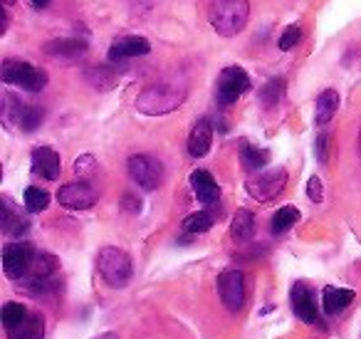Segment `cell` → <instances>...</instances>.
I'll return each mask as SVG.
<instances>
[{
    "label": "cell",
    "mask_w": 361,
    "mask_h": 339,
    "mask_svg": "<svg viewBox=\"0 0 361 339\" xmlns=\"http://www.w3.org/2000/svg\"><path fill=\"white\" fill-rule=\"evenodd\" d=\"M188 95V87L183 80H164L149 85L136 100V109L146 117H159L169 114V112L178 109Z\"/></svg>",
    "instance_id": "cell-1"
},
{
    "label": "cell",
    "mask_w": 361,
    "mask_h": 339,
    "mask_svg": "<svg viewBox=\"0 0 361 339\" xmlns=\"http://www.w3.org/2000/svg\"><path fill=\"white\" fill-rule=\"evenodd\" d=\"M250 3L247 0H211L208 3V20L213 30L223 37H233L247 25Z\"/></svg>",
    "instance_id": "cell-2"
},
{
    "label": "cell",
    "mask_w": 361,
    "mask_h": 339,
    "mask_svg": "<svg viewBox=\"0 0 361 339\" xmlns=\"http://www.w3.org/2000/svg\"><path fill=\"white\" fill-rule=\"evenodd\" d=\"M97 270H99L102 280H104L109 287H124L131 280V258L126 250L114 248V245H106V248L99 250L97 255Z\"/></svg>",
    "instance_id": "cell-3"
},
{
    "label": "cell",
    "mask_w": 361,
    "mask_h": 339,
    "mask_svg": "<svg viewBox=\"0 0 361 339\" xmlns=\"http://www.w3.org/2000/svg\"><path fill=\"white\" fill-rule=\"evenodd\" d=\"M287 186V171L285 169H267V171H255L250 179L245 181V191L250 194V198L267 203V201L277 198Z\"/></svg>",
    "instance_id": "cell-4"
},
{
    "label": "cell",
    "mask_w": 361,
    "mask_h": 339,
    "mask_svg": "<svg viewBox=\"0 0 361 339\" xmlns=\"http://www.w3.org/2000/svg\"><path fill=\"white\" fill-rule=\"evenodd\" d=\"M0 75H3V82L18 85L27 92H40V90H45V85H47L45 70H37L30 62H20V60H6Z\"/></svg>",
    "instance_id": "cell-5"
},
{
    "label": "cell",
    "mask_w": 361,
    "mask_h": 339,
    "mask_svg": "<svg viewBox=\"0 0 361 339\" xmlns=\"http://www.w3.org/2000/svg\"><path fill=\"white\" fill-rule=\"evenodd\" d=\"M126 169H129L131 181L139 184L144 191H156L161 186V181H164V164L156 156L136 154L129 159Z\"/></svg>",
    "instance_id": "cell-6"
},
{
    "label": "cell",
    "mask_w": 361,
    "mask_h": 339,
    "mask_svg": "<svg viewBox=\"0 0 361 339\" xmlns=\"http://www.w3.org/2000/svg\"><path fill=\"white\" fill-rule=\"evenodd\" d=\"M37 250L30 243H8L3 248V270L11 280H23L32 268Z\"/></svg>",
    "instance_id": "cell-7"
},
{
    "label": "cell",
    "mask_w": 361,
    "mask_h": 339,
    "mask_svg": "<svg viewBox=\"0 0 361 339\" xmlns=\"http://www.w3.org/2000/svg\"><path fill=\"white\" fill-rule=\"evenodd\" d=\"M250 90V77L245 75L243 67H226L221 72V80H218V105L221 107H231L238 102V97L245 95Z\"/></svg>",
    "instance_id": "cell-8"
},
{
    "label": "cell",
    "mask_w": 361,
    "mask_h": 339,
    "mask_svg": "<svg viewBox=\"0 0 361 339\" xmlns=\"http://www.w3.org/2000/svg\"><path fill=\"white\" fill-rule=\"evenodd\" d=\"M218 295L231 312H238L245 304V278L240 270H226L218 278Z\"/></svg>",
    "instance_id": "cell-9"
},
{
    "label": "cell",
    "mask_w": 361,
    "mask_h": 339,
    "mask_svg": "<svg viewBox=\"0 0 361 339\" xmlns=\"http://www.w3.org/2000/svg\"><path fill=\"white\" fill-rule=\"evenodd\" d=\"M97 191L92 189L87 181H75V184H65L60 191H57V201L60 206L65 208H72V210H87L97 203Z\"/></svg>",
    "instance_id": "cell-10"
},
{
    "label": "cell",
    "mask_w": 361,
    "mask_h": 339,
    "mask_svg": "<svg viewBox=\"0 0 361 339\" xmlns=\"http://www.w3.org/2000/svg\"><path fill=\"white\" fill-rule=\"evenodd\" d=\"M292 297V309L295 314L307 324H319V309H317V302H314V295L310 292V287L302 282H297L290 292Z\"/></svg>",
    "instance_id": "cell-11"
},
{
    "label": "cell",
    "mask_w": 361,
    "mask_h": 339,
    "mask_svg": "<svg viewBox=\"0 0 361 339\" xmlns=\"http://www.w3.org/2000/svg\"><path fill=\"white\" fill-rule=\"evenodd\" d=\"M151 45L146 37H139V35H124L119 40L111 42L109 47V60L116 62V60H131V57H144L149 55Z\"/></svg>",
    "instance_id": "cell-12"
},
{
    "label": "cell",
    "mask_w": 361,
    "mask_h": 339,
    "mask_svg": "<svg viewBox=\"0 0 361 339\" xmlns=\"http://www.w3.org/2000/svg\"><path fill=\"white\" fill-rule=\"evenodd\" d=\"M60 154L50 146H40V149L32 151V174L42 176L47 181H55L60 179Z\"/></svg>",
    "instance_id": "cell-13"
},
{
    "label": "cell",
    "mask_w": 361,
    "mask_h": 339,
    "mask_svg": "<svg viewBox=\"0 0 361 339\" xmlns=\"http://www.w3.org/2000/svg\"><path fill=\"white\" fill-rule=\"evenodd\" d=\"M87 52V40L82 37H57L45 45V55L55 60H77Z\"/></svg>",
    "instance_id": "cell-14"
},
{
    "label": "cell",
    "mask_w": 361,
    "mask_h": 339,
    "mask_svg": "<svg viewBox=\"0 0 361 339\" xmlns=\"http://www.w3.org/2000/svg\"><path fill=\"white\" fill-rule=\"evenodd\" d=\"M211 144H213V126L208 119H198L193 124L191 134H188V154L201 159L211 151Z\"/></svg>",
    "instance_id": "cell-15"
},
{
    "label": "cell",
    "mask_w": 361,
    "mask_h": 339,
    "mask_svg": "<svg viewBox=\"0 0 361 339\" xmlns=\"http://www.w3.org/2000/svg\"><path fill=\"white\" fill-rule=\"evenodd\" d=\"M191 189H193V194H196V198L206 206H213L218 198H221V189H218L216 179L203 169H198L191 174Z\"/></svg>",
    "instance_id": "cell-16"
},
{
    "label": "cell",
    "mask_w": 361,
    "mask_h": 339,
    "mask_svg": "<svg viewBox=\"0 0 361 339\" xmlns=\"http://www.w3.org/2000/svg\"><path fill=\"white\" fill-rule=\"evenodd\" d=\"M0 225H3V233L11 235V238H20V235L27 233V228H30L27 218L18 213L11 198H3V220H0Z\"/></svg>",
    "instance_id": "cell-17"
},
{
    "label": "cell",
    "mask_w": 361,
    "mask_h": 339,
    "mask_svg": "<svg viewBox=\"0 0 361 339\" xmlns=\"http://www.w3.org/2000/svg\"><path fill=\"white\" fill-rule=\"evenodd\" d=\"M354 302V290L346 287H324L322 292V307L326 314H339L344 312L349 304Z\"/></svg>",
    "instance_id": "cell-18"
},
{
    "label": "cell",
    "mask_w": 361,
    "mask_h": 339,
    "mask_svg": "<svg viewBox=\"0 0 361 339\" xmlns=\"http://www.w3.org/2000/svg\"><path fill=\"white\" fill-rule=\"evenodd\" d=\"M11 339H42L45 337V319L42 314H27L18 327L8 329Z\"/></svg>",
    "instance_id": "cell-19"
},
{
    "label": "cell",
    "mask_w": 361,
    "mask_h": 339,
    "mask_svg": "<svg viewBox=\"0 0 361 339\" xmlns=\"http://www.w3.org/2000/svg\"><path fill=\"white\" fill-rule=\"evenodd\" d=\"M252 235H255V215H252L250 210L240 208L231 223V238L235 240V243H247Z\"/></svg>",
    "instance_id": "cell-20"
},
{
    "label": "cell",
    "mask_w": 361,
    "mask_h": 339,
    "mask_svg": "<svg viewBox=\"0 0 361 339\" xmlns=\"http://www.w3.org/2000/svg\"><path fill=\"white\" fill-rule=\"evenodd\" d=\"M336 107H339V95L336 90H324L319 97H317V124H329L331 117L336 114Z\"/></svg>",
    "instance_id": "cell-21"
},
{
    "label": "cell",
    "mask_w": 361,
    "mask_h": 339,
    "mask_svg": "<svg viewBox=\"0 0 361 339\" xmlns=\"http://www.w3.org/2000/svg\"><path fill=\"white\" fill-rule=\"evenodd\" d=\"M213 223H216V215H213L211 210H201V213H193L183 220V230H186L188 235H201V233H208V230L213 228Z\"/></svg>",
    "instance_id": "cell-22"
},
{
    "label": "cell",
    "mask_w": 361,
    "mask_h": 339,
    "mask_svg": "<svg viewBox=\"0 0 361 339\" xmlns=\"http://www.w3.org/2000/svg\"><path fill=\"white\" fill-rule=\"evenodd\" d=\"M297 220H300V210H297L295 206H282V208L272 215V233L275 235L287 233Z\"/></svg>",
    "instance_id": "cell-23"
},
{
    "label": "cell",
    "mask_w": 361,
    "mask_h": 339,
    "mask_svg": "<svg viewBox=\"0 0 361 339\" xmlns=\"http://www.w3.org/2000/svg\"><path fill=\"white\" fill-rule=\"evenodd\" d=\"M42 119H45V112H42L40 107H27V105H23L16 124L20 126L23 131H35L37 126L42 124Z\"/></svg>",
    "instance_id": "cell-24"
},
{
    "label": "cell",
    "mask_w": 361,
    "mask_h": 339,
    "mask_svg": "<svg viewBox=\"0 0 361 339\" xmlns=\"http://www.w3.org/2000/svg\"><path fill=\"white\" fill-rule=\"evenodd\" d=\"M270 161V151L267 149H257V146H245L243 149V166L247 171H260L267 166Z\"/></svg>",
    "instance_id": "cell-25"
},
{
    "label": "cell",
    "mask_w": 361,
    "mask_h": 339,
    "mask_svg": "<svg viewBox=\"0 0 361 339\" xmlns=\"http://www.w3.org/2000/svg\"><path fill=\"white\" fill-rule=\"evenodd\" d=\"M285 80H270L265 87H262V92H260V100H262V105L267 107V109H272V107H277L282 102V95H285Z\"/></svg>",
    "instance_id": "cell-26"
},
{
    "label": "cell",
    "mask_w": 361,
    "mask_h": 339,
    "mask_svg": "<svg viewBox=\"0 0 361 339\" xmlns=\"http://www.w3.org/2000/svg\"><path fill=\"white\" fill-rule=\"evenodd\" d=\"M50 206V194L45 189H37V186H30L25 189V208L30 213H40Z\"/></svg>",
    "instance_id": "cell-27"
},
{
    "label": "cell",
    "mask_w": 361,
    "mask_h": 339,
    "mask_svg": "<svg viewBox=\"0 0 361 339\" xmlns=\"http://www.w3.org/2000/svg\"><path fill=\"white\" fill-rule=\"evenodd\" d=\"M27 314H30V312L25 309V304L6 302V307H3V324H6V329H13V327H18V324H20Z\"/></svg>",
    "instance_id": "cell-28"
},
{
    "label": "cell",
    "mask_w": 361,
    "mask_h": 339,
    "mask_svg": "<svg viewBox=\"0 0 361 339\" xmlns=\"http://www.w3.org/2000/svg\"><path fill=\"white\" fill-rule=\"evenodd\" d=\"M87 80L94 87H99V90H106V87H111L119 80V75L114 70H109V67H94V70H87Z\"/></svg>",
    "instance_id": "cell-29"
},
{
    "label": "cell",
    "mask_w": 361,
    "mask_h": 339,
    "mask_svg": "<svg viewBox=\"0 0 361 339\" xmlns=\"http://www.w3.org/2000/svg\"><path fill=\"white\" fill-rule=\"evenodd\" d=\"M300 37H302V28L300 25H290L285 32L280 35V50H292V47L300 42Z\"/></svg>",
    "instance_id": "cell-30"
},
{
    "label": "cell",
    "mask_w": 361,
    "mask_h": 339,
    "mask_svg": "<svg viewBox=\"0 0 361 339\" xmlns=\"http://www.w3.org/2000/svg\"><path fill=\"white\" fill-rule=\"evenodd\" d=\"M75 174L80 179H90V176L97 174V161L92 156H82V159L75 161Z\"/></svg>",
    "instance_id": "cell-31"
},
{
    "label": "cell",
    "mask_w": 361,
    "mask_h": 339,
    "mask_svg": "<svg viewBox=\"0 0 361 339\" xmlns=\"http://www.w3.org/2000/svg\"><path fill=\"white\" fill-rule=\"evenodd\" d=\"M329 146H331V136L326 134V131H322V134L317 136V141H314V154H317V159H319L322 164H326V159H329Z\"/></svg>",
    "instance_id": "cell-32"
},
{
    "label": "cell",
    "mask_w": 361,
    "mask_h": 339,
    "mask_svg": "<svg viewBox=\"0 0 361 339\" xmlns=\"http://www.w3.org/2000/svg\"><path fill=\"white\" fill-rule=\"evenodd\" d=\"M307 196H310L312 203H322V198H324V191H322V181L317 179V176H312L310 184H307Z\"/></svg>",
    "instance_id": "cell-33"
},
{
    "label": "cell",
    "mask_w": 361,
    "mask_h": 339,
    "mask_svg": "<svg viewBox=\"0 0 361 339\" xmlns=\"http://www.w3.org/2000/svg\"><path fill=\"white\" fill-rule=\"evenodd\" d=\"M124 206H126V208H129V210H139V208H141L139 201H134V198H131V196H126V198H124Z\"/></svg>",
    "instance_id": "cell-34"
},
{
    "label": "cell",
    "mask_w": 361,
    "mask_h": 339,
    "mask_svg": "<svg viewBox=\"0 0 361 339\" xmlns=\"http://www.w3.org/2000/svg\"><path fill=\"white\" fill-rule=\"evenodd\" d=\"M30 3H32V8H40V11H42V8L50 6L52 0H30Z\"/></svg>",
    "instance_id": "cell-35"
},
{
    "label": "cell",
    "mask_w": 361,
    "mask_h": 339,
    "mask_svg": "<svg viewBox=\"0 0 361 339\" xmlns=\"http://www.w3.org/2000/svg\"><path fill=\"white\" fill-rule=\"evenodd\" d=\"M94 339H119L114 332H104V334H99V337H94Z\"/></svg>",
    "instance_id": "cell-36"
},
{
    "label": "cell",
    "mask_w": 361,
    "mask_h": 339,
    "mask_svg": "<svg viewBox=\"0 0 361 339\" xmlns=\"http://www.w3.org/2000/svg\"><path fill=\"white\" fill-rule=\"evenodd\" d=\"M3 3H6V6H13V3H16V0H3Z\"/></svg>",
    "instance_id": "cell-37"
},
{
    "label": "cell",
    "mask_w": 361,
    "mask_h": 339,
    "mask_svg": "<svg viewBox=\"0 0 361 339\" xmlns=\"http://www.w3.org/2000/svg\"><path fill=\"white\" fill-rule=\"evenodd\" d=\"M359 154H361V134H359Z\"/></svg>",
    "instance_id": "cell-38"
}]
</instances>
